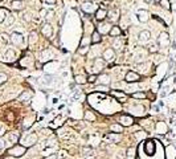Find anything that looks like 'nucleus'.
I'll return each instance as SVG.
<instances>
[{
  "label": "nucleus",
  "mask_w": 176,
  "mask_h": 159,
  "mask_svg": "<svg viewBox=\"0 0 176 159\" xmlns=\"http://www.w3.org/2000/svg\"><path fill=\"white\" fill-rule=\"evenodd\" d=\"M11 43L16 46H21V45H24V36L19 32H13L11 35Z\"/></svg>",
  "instance_id": "f257e3e1"
},
{
  "label": "nucleus",
  "mask_w": 176,
  "mask_h": 159,
  "mask_svg": "<svg viewBox=\"0 0 176 159\" xmlns=\"http://www.w3.org/2000/svg\"><path fill=\"white\" fill-rule=\"evenodd\" d=\"M169 44H171V40H169L168 33H167V32L160 33V36L158 37V45H159V46H163V48H167Z\"/></svg>",
  "instance_id": "f03ea898"
},
{
  "label": "nucleus",
  "mask_w": 176,
  "mask_h": 159,
  "mask_svg": "<svg viewBox=\"0 0 176 159\" xmlns=\"http://www.w3.org/2000/svg\"><path fill=\"white\" fill-rule=\"evenodd\" d=\"M25 146H19V144H16V146H13L12 148H9L8 150V154L9 155H12V156H21L23 154H25Z\"/></svg>",
  "instance_id": "7ed1b4c3"
},
{
  "label": "nucleus",
  "mask_w": 176,
  "mask_h": 159,
  "mask_svg": "<svg viewBox=\"0 0 176 159\" xmlns=\"http://www.w3.org/2000/svg\"><path fill=\"white\" fill-rule=\"evenodd\" d=\"M138 40H139V43H140L142 45L147 44V43L151 40V33H150V31H142V32L139 33V36H138Z\"/></svg>",
  "instance_id": "20e7f679"
},
{
  "label": "nucleus",
  "mask_w": 176,
  "mask_h": 159,
  "mask_svg": "<svg viewBox=\"0 0 176 159\" xmlns=\"http://www.w3.org/2000/svg\"><path fill=\"white\" fill-rule=\"evenodd\" d=\"M36 141H37V135L36 134H28V135H25L23 138V144L25 147L27 146H32V144L36 143Z\"/></svg>",
  "instance_id": "39448f33"
},
{
  "label": "nucleus",
  "mask_w": 176,
  "mask_h": 159,
  "mask_svg": "<svg viewBox=\"0 0 176 159\" xmlns=\"http://www.w3.org/2000/svg\"><path fill=\"white\" fill-rule=\"evenodd\" d=\"M103 60L105 61H109V62H111V61H114L115 60V52H114V49L113 48H109V49H106L105 52H103Z\"/></svg>",
  "instance_id": "423d86ee"
},
{
  "label": "nucleus",
  "mask_w": 176,
  "mask_h": 159,
  "mask_svg": "<svg viewBox=\"0 0 176 159\" xmlns=\"http://www.w3.org/2000/svg\"><path fill=\"white\" fill-rule=\"evenodd\" d=\"M41 33L45 36V37H52V35H53V27L49 24V23H45L44 25H42V28H41Z\"/></svg>",
  "instance_id": "0eeeda50"
},
{
  "label": "nucleus",
  "mask_w": 176,
  "mask_h": 159,
  "mask_svg": "<svg viewBox=\"0 0 176 159\" xmlns=\"http://www.w3.org/2000/svg\"><path fill=\"white\" fill-rule=\"evenodd\" d=\"M81 8H82V11L86 12V13H92V12L96 11V4L92 3V2H86V3H83V4L81 6Z\"/></svg>",
  "instance_id": "6e6552de"
},
{
  "label": "nucleus",
  "mask_w": 176,
  "mask_h": 159,
  "mask_svg": "<svg viewBox=\"0 0 176 159\" xmlns=\"http://www.w3.org/2000/svg\"><path fill=\"white\" fill-rule=\"evenodd\" d=\"M136 17H138V20H139L140 23H146V21H148V19H150V13H148L147 11H144V10H140V11L136 12Z\"/></svg>",
  "instance_id": "1a4fd4ad"
},
{
  "label": "nucleus",
  "mask_w": 176,
  "mask_h": 159,
  "mask_svg": "<svg viewBox=\"0 0 176 159\" xmlns=\"http://www.w3.org/2000/svg\"><path fill=\"white\" fill-rule=\"evenodd\" d=\"M15 60H16V52L13 49L8 48L7 52H6V54H4V61L11 62V61H15Z\"/></svg>",
  "instance_id": "9d476101"
},
{
  "label": "nucleus",
  "mask_w": 176,
  "mask_h": 159,
  "mask_svg": "<svg viewBox=\"0 0 176 159\" xmlns=\"http://www.w3.org/2000/svg\"><path fill=\"white\" fill-rule=\"evenodd\" d=\"M139 78H140V76L138 73H135V72H129L126 74V77H125V80L127 82H135V81H138Z\"/></svg>",
  "instance_id": "9b49d317"
},
{
  "label": "nucleus",
  "mask_w": 176,
  "mask_h": 159,
  "mask_svg": "<svg viewBox=\"0 0 176 159\" xmlns=\"http://www.w3.org/2000/svg\"><path fill=\"white\" fill-rule=\"evenodd\" d=\"M122 48H123V39L118 36V37H115L114 41H113V49H115V50H122Z\"/></svg>",
  "instance_id": "f8f14e48"
},
{
  "label": "nucleus",
  "mask_w": 176,
  "mask_h": 159,
  "mask_svg": "<svg viewBox=\"0 0 176 159\" xmlns=\"http://www.w3.org/2000/svg\"><path fill=\"white\" fill-rule=\"evenodd\" d=\"M52 57H53V53H52V50L50 49H44L42 52H41V61L42 62H45V61H48V60H52Z\"/></svg>",
  "instance_id": "ddd939ff"
},
{
  "label": "nucleus",
  "mask_w": 176,
  "mask_h": 159,
  "mask_svg": "<svg viewBox=\"0 0 176 159\" xmlns=\"http://www.w3.org/2000/svg\"><path fill=\"white\" fill-rule=\"evenodd\" d=\"M144 58H146V53H144V50L136 52V53L134 54V62H135V64L143 62V61H144Z\"/></svg>",
  "instance_id": "4468645a"
},
{
  "label": "nucleus",
  "mask_w": 176,
  "mask_h": 159,
  "mask_svg": "<svg viewBox=\"0 0 176 159\" xmlns=\"http://www.w3.org/2000/svg\"><path fill=\"white\" fill-rule=\"evenodd\" d=\"M107 17V11L106 10H98L97 12H96V19L98 20V21H103Z\"/></svg>",
  "instance_id": "2eb2a0df"
},
{
  "label": "nucleus",
  "mask_w": 176,
  "mask_h": 159,
  "mask_svg": "<svg viewBox=\"0 0 176 159\" xmlns=\"http://www.w3.org/2000/svg\"><path fill=\"white\" fill-rule=\"evenodd\" d=\"M93 64H94L96 72H99V70H102V69L105 68V61H103L102 58H96V60L93 61Z\"/></svg>",
  "instance_id": "dca6fc26"
},
{
  "label": "nucleus",
  "mask_w": 176,
  "mask_h": 159,
  "mask_svg": "<svg viewBox=\"0 0 176 159\" xmlns=\"http://www.w3.org/2000/svg\"><path fill=\"white\" fill-rule=\"evenodd\" d=\"M119 122H121L122 126H130V125H132L134 119H132L131 117H129V115H122V117L119 118Z\"/></svg>",
  "instance_id": "f3484780"
},
{
  "label": "nucleus",
  "mask_w": 176,
  "mask_h": 159,
  "mask_svg": "<svg viewBox=\"0 0 176 159\" xmlns=\"http://www.w3.org/2000/svg\"><path fill=\"white\" fill-rule=\"evenodd\" d=\"M144 150H146V152H147L148 155H152V154H154V151H155V143H154L152 141H148V142H146Z\"/></svg>",
  "instance_id": "a211bd4d"
},
{
  "label": "nucleus",
  "mask_w": 176,
  "mask_h": 159,
  "mask_svg": "<svg viewBox=\"0 0 176 159\" xmlns=\"http://www.w3.org/2000/svg\"><path fill=\"white\" fill-rule=\"evenodd\" d=\"M131 110H132V113H134L135 115H142V114H144V111H146V109H144L143 105H135L134 107H131Z\"/></svg>",
  "instance_id": "6ab92c4d"
},
{
  "label": "nucleus",
  "mask_w": 176,
  "mask_h": 159,
  "mask_svg": "<svg viewBox=\"0 0 176 159\" xmlns=\"http://www.w3.org/2000/svg\"><path fill=\"white\" fill-rule=\"evenodd\" d=\"M17 139H19V133L12 131V133H8V134H7V141H8V142H11V143H16Z\"/></svg>",
  "instance_id": "aec40b11"
},
{
  "label": "nucleus",
  "mask_w": 176,
  "mask_h": 159,
  "mask_svg": "<svg viewBox=\"0 0 176 159\" xmlns=\"http://www.w3.org/2000/svg\"><path fill=\"white\" fill-rule=\"evenodd\" d=\"M102 41V37H101V33L98 31H94L93 32V36H92V43L93 44H98Z\"/></svg>",
  "instance_id": "412c9836"
},
{
  "label": "nucleus",
  "mask_w": 176,
  "mask_h": 159,
  "mask_svg": "<svg viewBox=\"0 0 176 159\" xmlns=\"http://www.w3.org/2000/svg\"><path fill=\"white\" fill-rule=\"evenodd\" d=\"M109 17H110V20H111L113 23H117V21L119 20V10H114V11H111Z\"/></svg>",
  "instance_id": "4be33fe9"
},
{
  "label": "nucleus",
  "mask_w": 176,
  "mask_h": 159,
  "mask_svg": "<svg viewBox=\"0 0 176 159\" xmlns=\"http://www.w3.org/2000/svg\"><path fill=\"white\" fill-rule=\"evenodd\" d=\"M99 82H101L102 85L107 86V85L110 84V76H109V74H102V76L99 77Z\"/></svg>",
  "instance_id": "5701e85b"
},
{
  "label": "nucleus",
  "mask_w": 176,
  "mask_h": 159,
  "mask_svg": "<svg viewBox=\"0 0 176 159\" xmlns=\"http://www.w3.org/2000/svg\"><path fill=\"white\" fill-rule=\"evenodd\" d=\"M113 37H118V36H121V33H122V31H121V28L119 27H111V29H110V32H109Z\"/></svg>",
  "instance_id": "b1692460"
},
{
  "label": "nucleus",
  "mask_w": 176,
  "mask_h": 159,
  "mask_svg": "<svg viewBox=\"0 0 176 159\" xmlns=\"http://www.w3.org/2000/svg\"><path fill=\"white\" fill-rule=\"evenodd\" d=\"M37 40H39L37 33H36V32H31V35H29V40H28V44H29V45H33V44H36V43H37Z\"/></svg>",
  "instance_id": "393cba45"
},
{
  "label": "nucleus",
  "mask_w": 176,
  "mask_h": 159,
  "mask_svg": "<svg viewBox=\"0 0 176 159\" xmlns=\"http://www.w3.org/2000/svg\"><path fill=\"white\" fill-rule=\"evenodd\" d=\"M11 6H12L13 10H17V11L23 10V3H21V0H13V2L11 3Z\"/></svg>",
  "instance_id": "a878e982"
},
{
  "label": "nucleus",
  "mask_w": 176,
  "mask_h": 159,
  "mask_svg": "<svg viewBox=\"0 0 176 159\" xmlns=\"http://www.w3.org/2000/svg\"><path fill=\"white\" fill-rule=\"evenodd\" d=\"M7 16H8V11L4 8H0V23H3Z\"/></svg>",
  "instance_id": "bb28decb"
},
{
  "label": "nucleus",
  "mask_w": 176,
  "mask_h": 159,
  "mask_svg": "<svg viewBox=\"0 0 176 159\" xmlns=\"http://www.w3.org/2000/svg\"><path fill=\"white\" fill-rule=\"evenodd\" d=\"M31 97H32V93H31V92H24V93L19 97V100H20V101H27V100H31Z\"/></svg>",
  "instance_id": "cd10ccee"
},
{
  "label": "nucleus",
  "mask_w": 176,
  "mask_h": 159,
  "mask_svg": "<svg viewBox=\"0 0 176 159\" xmlns=\"http://www.w3.org/2000/svg\"><path fill=\"white\" fill-rule=\"evenodd\" d=\"M111 131H114V133H121V131H123V126L122 125H111Z\"/></svg>",
  "instance_id": "c85d7f7f"
},
{
  "label": "nucleus",
  "mask_w": 176,
  "mask_h": 159,
  "mask_svg": "<svg viewBox=\"0 0 176 159\" xmlns=\"http://www.w3.org/2000/svg\"><path fill=\"white\" fill-rule=\"evenodd\" d=\"M74 81H75V84H78V85L81 84V85H82V84L86 82V78H85L83 76H75V77H74Z\"/></svg>",
  "instance_id": "c756f323"
},
{
  "label": "nucleus",
  "mask_w": 176,
  "mask_h": 159,
  "mask_svg": "<svg viewBox=\"0 0 176 159\" xmlns=\"http://www.w3.org/2000/svg\"><path fill=\"white\" fill-rule=\"evenodd\" d=\"M85 119L86 121H96V115L92 111H85Z\"/></svg>",
  "instance_id": "7c9ffc66"
},
{
  "label": "nucleus",
  "mask_w": 176,
  "mask_h": 159,
  "mask_svg": "<svg viewBox=\"0 0 176 159\" xmlns=\"http://www.w3.org/2000/svg\"><path fill=\"white\" fill-rule=\"evenodd\" d=\"M13 21H15V17H13L12 15H9V13H8V16L6 17V20H4L3 23H4V24H6V25L8 27V25H11V24H12Z\"/></svg>",
  "instance_id": "2f4dec72"
},
{
  "label": "nucleus",
  "mask_w": 176,
  "mask_h": 159,
  "mask_svg": "<svg viewBox=\"0 0 176 159\" xmlns=\"http://www.w3.org/2000/svg\"><path fill=\"white\" fill-rule=\"evenodd\" d=\"M109 28H110V25H109V24H103V25L101 24V25H99V33H102V35H103V33L110 32V31H109Z\"/></svg>",
  "instance_id": "473e14b6"
},
{
  "label": "nucleus",
  "mask_w": 176,
  "mask_h": 159,
  "mask_svg": "<svg viewBox=\"0 0 176 159\" xmlns=\"http://www.w3.org/2000/svg\"><path fill=\"white\" fill-rule=\"evenodd\" d=\"M160 6L164 8V10H167V11H169L171 10V6H169V0H160Z\"/></svg>",
  "instance_id": "72a5a7b5"
},
{
  "label": "nucleus",
  "mask_w": 176,
  "mask_h": 159,
  "mask_svg": "<svg viewBox=\"0 0 176 159\" xmlns=\"http://www.w3.org/2000/svg\"><path fill=\"white\" fill-rule=\"evenodd\" d=\"M42 13L45 15V19H48V20L52 19V17L54 16V12H53V11H45V10H42Z\"/></svg>",
  "instance_id": "f704fd0d"
},
{
  "label": "nucleus",
  "mask_w": 176,
  "mask_h": 159,
  "mask_svg": "<svg viewBox=\"0 0 176 159\" xmlns=\"http://www.w3.org/2000/svg\"><path fill=\"white\" fill-rule=\"evenodd\" d=\"M44 84H45V85H52V84H53V77H52V76L44 77Z\"/></svg>",
  "instance_id": "c9c22d12"
},
{
  "label": "nucleus",
  "mask_w": 176,
  "mask_h": 159,
  "mask_svg": "<svg viewBox=\"0 0 176 159\" xmlns=\"http://www.w3.org/2000/svg\"><path fill=\"white\" fill-rule=\"evenodd\" d=\"M106 138L110 139L111 142H118V141H119V135H117V134H110V135H107Z\"/></svg>",
  "instance_id": "e433bc0d"
},
{
  "label": "nucleus",
  "mask_w": 176,
  "mask_h": 159,
  "mask_svg": "<svg viewBox=\"0 0 176 159\" xmlns=\"http://www.w3.org/2000/svg\"><path fill=\"white\" fill-rule=\"evenodd\" d=\"M134 154H135V150H134V147H130V148L127 150V159H132Z\"/></svg>",
  "instance_id": "4c0bfd02"
},
{
  "label": "nucleus",
  "mask_w": 176,
  "mask_h": 159,
  "mask_svg": "<svg viewBox=\"0 0 176 159\" xmlns=\"http://www.w3.org/2000/svg\"><path fill=\"white\" fill-rule=\"evenodd\" d=\"M7 80H8V77H7L6 73H0V85L4 84V82H7Z\"/></svg>",
  "instance_id": "58836bf2"
},
{
  "label": "nucleus",
  "mask_w": 176,
  "mask_h": 159,
  "mask_svg": "<svg viewBox=\"0 0 176 159\" xmlns=\"http://www.w3.org/2000/svg\"><path fill=\"white\" fill-rule=\"evenodd\" d=\"M87 52H89V46H87V45H86V46H81V48L78 49V53H79V54H86Z\"/></svg>",
  "instance_id": "ea45409f"
},
{
  "label": "nucleus",
  "mask_w": 176,
  "mask_h": 159,
  "mask_svg": "<svg viewBox=\"0 0 176 159\" xmlns=\"http://www.w3.org/2000/svg\"><path fill=\"white\" fill-rule=\"evenodd\" d=\"M0 39H2V41L6 43V44H8V43L11 41V39H8V35H6V33H2V35H0Z\"/></svg>",
  "instance_id": "a19ab883"
},
{
  "label": "nucleus",
  "mask_w": 176,
  "mask_h": 159,
  "mask_svg": "<svg viewBox=\"0 0 176 159\" xmlns=\"http://www.w3.org/2000/svg\"><path fill=\"white\" fill-rule=\"evenodd\" d=\"M132 97L134 98H144L146 94L144 93H132Z\"/></svg>",
  "instance_id": "79ce46f5"
},
{
  "label": "nucleus",
  "mask_w": 176,
  "mask_h": 159,
  "mask_svg": "<svg viewBox=\"0 0 176 159\" xmlns=\"http://www.w3.org/2000/svg\"><path fill=\"white\" fill-rule=\"evenodd\" d=\"M44 3L46 4V6H56L57 4V0H44Z\"/></svg>",
  "instance_id": "37998d69"
},
{
  "label": "nucleus",
  "mask_w": 176,
  "mask_h": 159,
  "mask_svg": "<svg viewBox=\"0 0 176 159\" xmlns=\"http://www.w3.org/2000/svg\"><path fill=\"white\" fill-rule=\"evenodd\" d=\"M83 152H85V154H83L85 156H89L90 154H93V150H92V148H83Z\"/></svg>",
  "instance_id": "c03bdc74"
},
{
  "label": "nucleus",
  "mask_w": 176,
  "mask_h": 159,
  "mask_svg": "<svg viewBox=\"0 0 176 159\" xmlns=\"http://www.w3.org/2000/svg\"><path fill=\"white\" fill-rule=\"evenodd\" d=\"M158 46H159L158 44H154V45H151V46H150V52H151V53H154V52H158Z\"/></svg>",
  "instance_id": "a18cd8bd"
},
{
  "label": "nucleus",
  "mask_w": 176,
  "mask_h": 159,
  "mask_svg": "<svg viewBox=\"0 0 176 159\" xmlns=\"http://www.w3.org/2000/svg\"><path fill=\"white\" fill-rule=\"evenodd\" d=\"M96 80H97V76H96V74H92V76H89V78H87V81H89V82H94Z\"/></svg>",
  "instance_id": "49530a36"
},
{
  "label": "nucleus",
  "mask_w": 176,
  "mask_h": 159,
  "mask_svg": "<svg viewBox=\"0 0 176 159\" xmlns=\"http://www.w3.org/2000/svg\"><path fill=\"white\" fill-rule=\"evenodd\" d=\"M24 122H25V123L23 125V126H24V129H27V127H29V126L32 125V121H31V119H25Z\"/></svg>",
  "instance_id": "de8ad7c7"
},
{
  "label": "nucleus",
  "mask_w": 176,
  "mask_h": 159,
  "mask_svg": "<svg viewBox=\"0 0 176 159\" xmlns=\"http://www.w3.org/2000/svg\"><path fill=\"white\" fill-rule=\"evenodd\" d=\"M4 147H6V141H4V139H2V137H0V148L3 150Z\"/></svg>",
  "instance_id": "09e8293b"
},
{
  "label": "nucleus",
  "mask_w": 176,
  "mask_h": 159,
  "mask_svg": "<svg viewBox=\"0 0 176 159\" xmlns=\"http://www.w3.org/2000/svg\"><path fill=\"white\" fill-rule=\"evenodd\" d=\"M4 134H6V129L3 126H0V137H3Z\"/></svg>",
  "instance_id": "8fccbe9b"
},
{
  "label": "nucleus",
  "mask_w": 176,
  "mask_h": 159,
  "mask_svg": "<svg viewBox=\"0 0 176 159\" xmlns=\"http://www.w3.org/2000/svg\"><path fill=\"white\" fill-rule=\"evenodd\" d=\"M172 137L173 138H176V125L173 126V129H172Z\"/></svg>",
  "instance_id": "3c124183"
},
{
  "label": "nucleus",
  "mask_w": 176,
  "mask_h": 159,
  "mask_svg": "<svg viewBox=\"0 0 176 159\" xmlns=\"http://www.w3.org/2000/svg\"><path fill=\"white\" fill-rule=\"evenodd\" d=\"M46 159H57V155H56V154H52V155H49Z\"/></svg>",
  "instance_id": "603ef678"
},
{
  "label": "nucleus",
  "mask_w": 176,
  "mask_h": 159,
  "mask_svg": "<svg viewBox=\"0 0 176 159\" xmlns=\"http://www.w3.org/2000/svg\"><path fill=\"white\" fill-rule=\"evenodd\" d=\"M144 3H147V4H151V3H154V0H143Z\"/></svg>",
  "instance_id": "864d4df0"
},
{
  "label": "nucleus",
  "mask_w": 176,
  "mask_h": 159,
  "mask_svg": "<svg viewBox=\"0 0 176 159\" xmlns=\"http://www.w3.org/2000/svg\"><path fill=\"white\" fill-rule=\"evenodd\" d=\"M172 49L176 50V41H173V44H172Z\"/></svg>",
  "instance_id": "5fc2aeb1"
},
{
  "label": "nucleus",
  "mask_w": 176,
  "mask_h": 159,
  "mask_svg": "<svg viewBox=\"0 0 176 159\" xmlns=\"http://www.w3.org/2000/svg\"><path fill=\"white\" fill-rule=\"evenodd\" d=\"M175 36H176V31H175Z\"/></svg>",
  "instance_id": "6e6d98bb"
},
{
  "label": "nucleus",
  "mask_w": 176,
  "mask_h": 159,
  "mask_svg": "<svg viewBox=\"0 0 176 159\" xmlns=\"http://www.w3.org/2000/svg\"><path fill=\"white\" fill-rule=\"evenodd\" d=\"M0 152H2V148H0Z\"/></svg>",
  "instance_id": "4d7b16f0"
}]
</instances>
